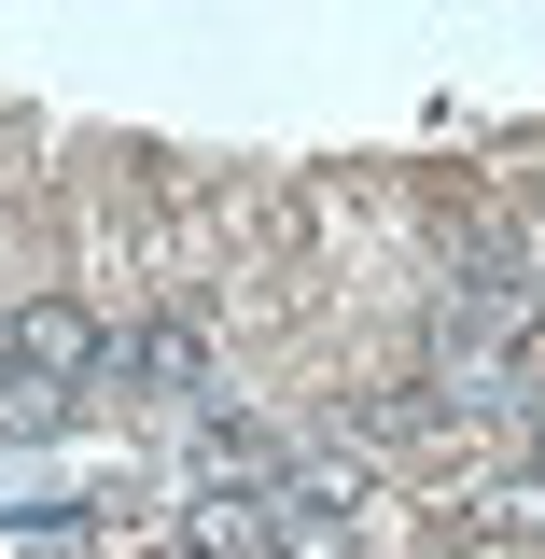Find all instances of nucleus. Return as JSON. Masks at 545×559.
<instances>
[{"mask_svg":"<svg viewBox=\"0 0 545 559\" xmlns=\"http://www.w3.org/2000/svg\"><path fill=\"white\" fill-rule=\"evenodd\" d=\"M0 378H14V392H84V378H98V308H84V294H28Z\"/></svg>","mask_w":545,"mask_h":559,"instance_id":"f257e3e1","label":"nucleus"},{"mask_svg":"<svg viewBox=\"0 0 545 559\" xmlns=\"http://www.w3.org/2000/svg\"><path fill=\"white\" fill-rule=\"evenodd\" d=\"M98 378H112V392H197L210 336L182 322V308H154V322H127V336H98Z\"/></svg>","mask_w":545,"mask_h":559,"instance_id":"f03ea898","label":"nucleus"},{"mask_svg":"<svg viewBox=\"0 0 545 559\" xmlns=\"http://www.w3.org/2000/svg\"><path fill=\"white\" fill-rule=\"evenodd\" d=\"M252 503H266V546L280 559H364V518H349V503H336V489H252Z\"/></svg>","mask_w":545,"mask_h":559,"instance_id":"7ed1b4c3","label":"nucleus"},{"mask_svg":"<svg viewBox=\"0 0 545 559\" xmlns=\"http://www.w3.org/2000/svg\"><path fill=\"white\" fill-rule=\"evenodd\" d=\"M518 489H532V503H545V433H532V462H518Z\"/></svg>","mask_w":545,"mask_h":559,"instance_id":"20e7f679","label":"nucleus"},{"mask_svg":"<svg viewBox=\"0 0 545 559\" xmlns=\"http://www.w3.org/2000/svg\"><path fill=\"white\" fill-rule=\"evenodd\" d=\"M140 559H210V546H140Z\"/></svg>","mask_w":545,"mask_h":559,"instance_id":"39448f33","label":"nucleus"},{"mask_svg":"<svg viewBox=\"0 0 545 559\" xmlns=\"http://www.w3.org/2000/svg\"><path fill=\"white\" fill-rule=\"evenodd\" d=\"M476 559H518V546H476Z\"/></svg>","mask_w":545,"mask_h":559,"instance_id":"423d86ee","label":"nucleus"}]
</instances>
